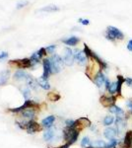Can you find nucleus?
I'll use <instances>...</instances> for the list:
<instances>
[{
  "label": "nucleus",
  "mask_w": 132,
  "mask_h": 148,
  "mask_svg": "<svg viewBox=\"0 0 132 148\" xmlns=\"http://www.w3.org/2000/svg\"><path fill=\"white\" fill-rule=\"evenodd\" d=\"M64 63L66 64L67 66H72L74 64V53H73V51L69 47H66L64 49Z\"/></svg>",
  "instance_id": "nucleus-7"
},
{
  "label": "nucleus",
  "mask_w": 132,
  "mask_h": 148,
  "mask_svg": "<svg viewBox=\"0 0 132 148\" xmlns=\"http://www.w3.org/2000/svg\"><path fill=\"white\" fill-rule=\"evenodd\" d=\"M125 107H126L127 111H128L129 114L132 116V98H130V99H127L125 101Z\"/></svg>",
  "instance_id": "nucleus-27"
},
{
  "label": "nucleus",
  "mask_w": 132,
  "mask_h": 148,
  "mask_svg": "<svg viewBox=\"0 0 132 148\" xmlns=\"http://www.w3.org/2000/svg\"><path fill=\"white\" fill-rule=\"evenodd\" d=\"M28 4H29V2H28V1H23V2H19V3L17 4V7H16V8H17V9H21V8H23V7L27 6Z\"/></svg>",
  "instance_id": "nucleus-31"
},
{
  "label": "nucleus",
  "mask_w": 132,
  "mask_h": 148,
  "mask_svg": "<svg viewBox=\"0 0 132 148\" xmlns=\"http://www.w3.org/2000/svg\"><path fill=\"white\" fill-rule=\"evenodd\" d=\"M105 38L109 40H123L124 35L119 29L112 26H109L105 32Z\"/></svg>",
  "instance_id": "nucleus-4"
},
{
  "label": "nucleus",
  "mask_w": 132,
  "mask_h": 148,
  "mask_svg": "<svg viewBox=\"0 0 132 148\" xmlns=\"http://www.w3.org/2000/svg\"><path fill=\"white\" fill-rule=\"evenodd\" d=\"M73 53H74V58H75V60L78 62L79 65L85 66L86 64L88 63V56H86L84 51L76 49L73 51Z\"/></svg>",
  "instance_id": "nucleus-5"
},
{
  "label": "nucleus",
  "mask_w": 132,
  "mask_h": 148,
  "mask_svg": "<svg viewBox=\"0 0 132 148\" xmlns=\"http://www.w3.org/2000/svg\"><path fill=\"white\" fill-rule=\"evenodd\" d=\"M124 84H125L127 87L130 88L132 90V78L131 77H127L124 79Z\"/></svg>",
  "instance_id": "nucleus-29"
},
{
  "label": "nucleus",
  "mask_w": 132,
  "mask_h": 148,
  "mask_svg": "<svg viewBox=\"0 0 132 148\" xmlns=\"http://www.w3.org/2000/svg\"><path fill=\"white\" fill-rule=\"evenodd\" d=\"M8 57V52L6 51H0V61L3 60V59H6Z\"/></svg>",
  "instance_id": "nucleus-32"
},
{
  "label": "nucleus",
  "mask_w": 132,
  "mask_h": 148,
  "mask_svg": "<svg viewBox=\"0 0 132 148\" xmlns=\"http://www.w3.org/2000/svg\"><path fill=\"white\" fill-rule=\"evenodd\" d=\"M84 51H85L86 56H87L88 57H91L94 61H96V62L99 64L101 69H107V63L105 62V61L103 60V59L101 58V57L98 56L96 52L91 51V49L88 47L87 45H84Z\"/></svg>",
  "instance_id": "nucleus-3"
},
{
  "label": "nucleus",
  "mask_w": 132,
  "mask_h": 148,
  "mask_svg": "<svg viewBox=\"0 0 132 148\" xmlns=\"http://www.w3.org/2000/svg\"><path fill=\"white\" fill-rule=\"evenodd\" d=\"M78 22L81 23V24H83V25H89V24H90V21H89L88 19H82V18L79 19Z\"/></svg>",
  "instance_id": "nucleus-34"
},
{
  "label": "nucleus",
  "mask_w": 132,
  "mask_h": 148,
  "mask_svg": "<svg viewBox=\"0 0 132 148\" xmlns=\"http://www.w3.org/2000/svg\"><path fill=\"white\" fill-rule=\"evenodd\" d=\"M40 56H39V52H34L33 56L30 57V60H31V67L32 66H35L37 65L38 63L40 62Z\"/></svg>",
  "instance_id": "nucleus-23"
},
{
  "label": "nucleus",
  "mask_w": 132,
  "mask_h": 148,
  "mask_svg": "<svg viewBox=\"0 0 132 148\" xmlns=\"http://www.w3.org/2000/svg\"><path fill=\"white\" fill-rule=\"evenodd\" d=\"M38 52H39V56H40V58L42 57V56H47V49H45L44 47H42V49H40Z\"/></svg>",
  "instance_id": "nucleus-33"
},
{
  "label": "nucleus",
  "mask_w": 132,
  "mask_h": 148,
  "mask_svg": "<svg viewBox=\"0 0 132 148\" xmlns=\"http://www.w3.org/2000/svg\"><path fill=\"white\" fill-rule=\"evenodd\" d=\"M107 110H109V112L110 114H114V116H127L126 112L124 111L121 107L117 106L116 104L111 105V106L107 108Z\"/></svg>",
  "instance_id": "nucleus-9"
},
{
  "label": "nucleus",
  "mask_w": 132,
  "mask_h": 148,
  "mask_svg": "<svg viewBox=\"0 0 132 148\" xmlns=\"http://www.w3.org/2000/svg\"><path fill=\"white\" fill-rule=\"evenodd\" d=\"M79 133H80V128L65 127L63 130V139L65 140V142L68 143L69 145H72L77 141Z\"/></svg>",
  "instance_id": "nucleus-1"
},
{
  "label": "nucleus",
  "mask_w": 132,
  "mask_h": 148,
  "mask_svg": "<svg viewBox=\"0 0 132 148\" xmlns=\"http://www.w3.org/2000/svg\"><path fill=\"white\" fill-rule=\"evenodd\" d=\"M50 61V68H51V74L58 73L64 67V59L58 54H52V56L49 58Z\"/></svg>",
  "instance_id": "nucleus-2"
},
{
  "label": "nucleus",
  "mask_w": 132,
  "mask_h": 148,
  "mask_svg": "<svg viewBox=\"0 0 132 148\" xmlns=\"http://www.w3.org/2000/svg\"><path fill=\"white\" fill-rule=\"evenodd\" d=\"M54 121H55V116H47V118L42 120V125L44 126V127L50 128L52 125H53Z\"/></svg>",
  "instance_id": "nucleus-16"
},
{
  "label": "nucleus",
  "mask_w": 132,
  "mask_h": 148,
  "mask_svg": "<svg viewBox=\"0 0 132 148\" xmlns=\"http://www.w3.org/2000/svg\"><path fill=\"white\" fill-rule=\"evenodd\" d=\"M10 77V71L9 70H3L0 72V86H3L7 83Z\"/></svg>",
  "instance_id": "nucleus-18"
},
{
  "label": "nucleus",
  "mask_w": 132,
  "mask_h": 148,
  "mask_svg": "<svg viewBox=\"0 0 132 148\" xmlns=\"http://www.w3.org/2000/svg\"><path fill=\"white\" fill-rule=\"evenodd\" d=\"M28 74L25 72L24 70H21V69H19V70H17L15 73H14L13 75V78L17 81H22V80H26V78H27Z\"/></svg>",
  "instance_id": "nucleus-19"
},
{
  "label": "nucleus",
  "mask_w": 132,
  "mask_h": 148,
  "mask_svg": "<svg viewBox=\"0 0 132 148\" xmlns=\"http://www.w3.org/2000/svg\"><path fill=\"white\" fill-rule=\"evenodd\" d=\"M62 42H63L66 46L74 47V46H76L79 42H80V40H79V38H77V37H70V38H68V39L62 40Z\"/></svg>",
  "instance_id": "nucleus-20"
},
{
  "label": "nucleus",
  "mask_w": 132,
  "mask_h": 148,
  "mask_svg": "<svg viewBox=\"0 0 132 148\" xmlns=\"http://www.w3.org/2000/svg\"><path fill=\"white\" fill-rule=\"evenodd\" d=\"M22 92H23V96H24V98H25L26 101H27V100H29V98H30V96H31L30 89L26 87V88H24V89L22 90Z\"/></svg>",
  "instance_id": "nucleus-28"
},
{
  "label": "nucleus",
  "mask_w": 132,
  "mask_h": 148,
  "mask_svg": "<svg viewBox=\"0 0 132 148\" xmlns=\"http://www.w3.org/2000/svg\"><path fill=\"white\" fill-rule=\"evenodd\" d=\"M42 66H44V74H42V77L44 78V79L47 80L49 76L50 75V74H51V68H50V61H49V59L44 58V60H42Z\"/></svg>",
  "instance_id": "nucleus-12"
},
{
  "label": "nucleus",
  "mask_w": 132,
  "mask_h": 148,
  "mask_svg": "<svg viewBox=\"0 0 132 148\" xmlns=\"http://www.w3.org/2000/svg\"><path fill=\"white\" fill-rule=\"evenodd\" d=\"M116 96H111V95H104L101 98V103L104 105L105 107H110L111 105L116 104Z\"/></svg>",
  "instance_id": "nucleus-10"
},
{
  "label": "nucleus",
  "mask_w": 132,
  "mask_h": 148,
  "mask_svg": "<svg viewBox=\"0 0 132 148\" xmlns=\"http://www.w3.org/2000/svg\"><path fill=\"white\" fill-rule=\"evenodd\" d=\"M55 136V130L53 128H49L44 133V138L45 141H51Z\"/></svg>",
  "instance_id": "nucleus-21"
},
{
  "label": "nucleus",
  "mask_w": 132,
  "mask_h": 148,
  "mask_svg": "<svg viewBox=\"0 0 132 148\" xmlns=\"http://www.w3.org/2000/svg\"><path fill=\"white\" fill-rule=\"evenodd\" d=\"M127 49H128L129 51L132 52V40H129L128 44H127Z\"/></svg>",
  "instance_id": "nucleus-35"
},
{
  "label": "nucleus",
  "mask_w": 132,
  "mask_h": 148,
  "mask_svg": "<svg viewBox=\"0 0 132 148\" xmlns=\"http://www.w3.org/2000/svg\"><path fill=\"white\" fill-rule=\"evenodd\" d=\"M12 63L16 64L17 66H19V68H28L31 67V60L30 58H23L19 59V60H13Z\"/></svg>",
  "instance_id": "nucleus-13"
},
{
  "label": "nucleus",
  "mask_w": 132,
  "mask_h": 148,
  "mask_svg": "<svg viewBox=\"0 0 132 148\" xmlns=\"http://www.w3.org/2000/svg\"><path fill=\"white\" fill-rule=\"evenodd\" d=\"M105 144H107V142L105 141V140L103 139H97V140H94L91 143V146L95 147V148H105Z\"/></svg>",
  "instance_id": "nucleus-24"
},
{
  "label": "nucleus",
  "mask_w": 132,
  "mask_h": 148,
  "mask_svg": "<svg viewBox=\"0 0 132 148\" xmlns=\"http://www.w3.org/2000/svg\"><path fill=\"white\" fill-rule=\"evenodd\" d=\"M91 143H92V141H91L90 137L84 136L82 138V140H81V146L84 147V148H87L88 146H91Z\"/></svg>",
  "instance_id": "nucleus-26"
},
{
  "label": "nucleus",
  "mask_w": 132,
  "mask_h": 148,
  "mask_svg": "<svg viewBox=\"0 0 132 148\" xmlns=\"http://www.w3.org/2000/svg\"><path fill=\"white\" fill-rule=\"evenodd\" d=\"M37 81H38V84H39V86H40L42 89H44V90H49L50 89V84L47 80H45L42 77H40V79H38Z\"/></svg>",
  "instance_id": "nucleus-22"
},
{
  "label": "nucleus",
  "mask_w": 132,
  "mask_h": 148,
  "mask_svg": "<svg viewBox=\"0 0 132 148\" xmlns=\"http://www.w3.org/2000/svg\"><path fill=\"white\" fill-rule=\"evenodd\" d=\"M69 146H70V145H69L68 143H65V144H64V145H62V146L58 147V148H69Z\"/></svg>",
  "instance_id": "nucleus-37"
},
{
  "label": "nucleus",
  "mask_w": 132,
  "mask_h": 148,
  "mask_svg": "<svg viewBox=\"0 0 132 148\" xmlns=\"http://www.w3.org/2000/svg\"><path fill=\"white\" fill-rule=\"evenodd\" d=\"M103 135H104V137L107 140L114 139V138H116L118 136L116 128L112 127V126H107V127H105L104 131H103Z\"/></svg>",
  "instance_id": "nucleus-8"
},
{
  "label": "nucleus",
  "mask_w": 132,
  "mask_h": 148,
  "mask_svg": "<svg viewBox=\"0 0 132 148\" xmlns=\"http://www.w3.org/2000/svg\"><path fill=\"white\" fill-rule=\"evenodd\" d=\"M40 11H42V12H56V11H59V7L56 6V5H53V4H50V5H47L44 7V8L40 9Z\"/></svg>",
  "instance_id": "nucleus-25"
},
{
  "label": "nucleus",
  "mask_w": 132,
  "mask_h": 148,
  "mask_svg": "<svg viewBox=\"0 0 132 148\" xmlns=\"http://www.w3.org/2000/svg\"><path fill=\"white\" fill-rule=\"evenodd\" d=\"M22 113V116L25 119H27L29 121H32L36 116V112L33 109H25L23 111H21Z\"/></svg>",
  "instance_id": "nucleus-15"
},
{
  "label": "nucleus",
  "mask_w": 132,
  "mask_h": 148,
  "mask_svg": "<svg viewBox=\"0 0 132 148\" xmlns=\"http://www.w3.org/2000/svg\"><path fill=\"white\" fill-rule=\"evenodd\" d=\"M55 49H56V47H55L54 45H52V46L47 47L45 49H47V53L53 54V53H54V51H55Z\"/></svg>",
  "instance_id": "nucleus-30"
},
{
  "label": "nucleus",
  "mask_w": 132,
  "mask_h": 148,
  "mask_svg": "<svg viewBox=\"0 0 132 148\" xmlns=\"http://www.w3.org/2000/svg\"><path fill=\"white\" fill-rule=\"evenodd\" d=\"M89 127H90V130L92 132H97V126H96L95 125H91Z\"/></svg>",
  "instance_id": "nucleus-36"
},
{
  "label": "nucleus",
  "mask_w": 132,
  "mask_h": 148,
  "mask_svg": "<svg viewBox=\"0 0 132 148\" xmlns=\"http://www.w3.org/2000/svg\"><path fill=\"white\" fill-rule=\"evenodd\" d=\"M107 77L105 76V74L100 69V70L96 73L95 77L93 78V81L98 88L102 89L103 87H105V81H107Z\"/></svg>",
  "instance_id": "nucleus-6"
},
{
  "label": "nucleus",
  "mask_w": 132,
  "mask_h": 148,
  "mask_svg": "<svg viewBox=\"0 0 132 148\" xmlns=\"http://www.w3.org/2000/svg\"><path fill=\"white\" fill-rule=\"evenodd\" d=\"M114 121H116V116L114 114H107L103 119V125L107 127V126H111L114 125Z\"/></svg>",
  "instance_id": "nucleus-14"
},
{
  "label": "nucleus",
  "mask_w": 132,
  "mask_h": 148,
  "mask_svg": "<svg viewBox=\"0 0 132 148\" xmlns=\"http://www.w3.org/2000/svg\"><path fill=\"white\" fill-rule=\"evenodd\" d=\"M25 81H26L27 85L30 88H32L33 90H38V88H39V84H38V81L34 79V78L31 75H28Z\"/></svg>",
  "instance_id": "nucleus-17"
},
{
  "label": "nucleus",
  "mask_w": 132,
  "mask_h": 148,
  "mask_svg": "<svg viewBox=\"0 0 132 148\" xmlns=\"http://www.w3.org/2000/svg\"><path fill=\"white\" fill-rule=\"evenodd\" d=\"M26 130H27L28 133H30V134H33V133L37 132V131H39L40 130V125H38L36 121H27V123H26Z\"/></svg>",
  "instance_id": "nucleus-11"
}]
</instances>
